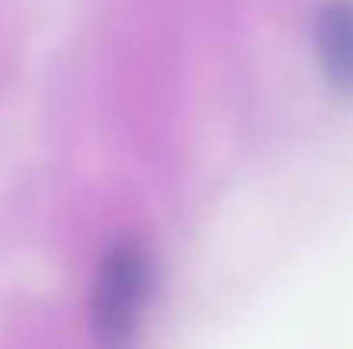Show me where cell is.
I'll return each mask as SVG.
<instances>
[{"label": "cell", "mask_w": 353, "mask_h": 349, "mask_svg": "<svg viewBox=\"0 0 353 349\" xmlns=\"http://www.w3.org/2000/svg\"><path fill=\"white\" fill-rule=\"evenodd\" d=\"M154 291V260L141 240H117L93 281L90 326L97 349H134L141 315Z\"/></svg>", "instance_id": "cell-1"}, {"label": "cell", "mask_w": 353, "mask_h": 349, "mask_svg": "<svg viewBox=\"0 0 353 349\" xmlns=\"http://www.w3.org/2000/svg\"><path fill=\"white\" fill-rule=\"evenodd\" d=\"M316 55L326 83L353 96V0H330L316 14Z\"/></svg>", "instance_id": "cell-2"}]
</instances>
